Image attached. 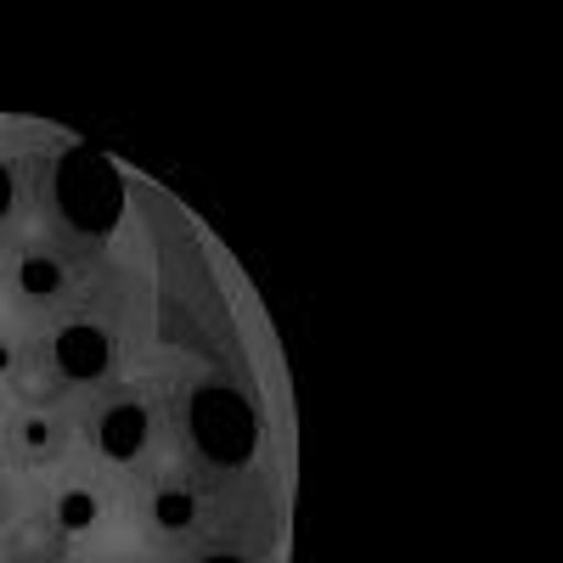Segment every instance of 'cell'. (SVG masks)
Instances as JSON below:
<instances>
[{
  "instance_id": "cell-6",
  "label": "cell",
  "mask_w": 563,
  "mask_h": 563,
  "mask_svg": "<svg viewBox=\"0 0 563 563\" xmlns=\"http://www.w3.org/2000/svg\"><path fill=\"white\" fill-rule=\"evenodd\" d=\"M97 512H102V501L90 496L85 485H68V490H57V496H52V525H57L63 536L90 530V525H97Z\"/></svg>"
},
{
  "instance_id": "cell-3",
  "label": "cell",
  "mask_w": 563,
  "mask_h": 563,
  "mask_svg": "<svg viewBox=\"0 0 563 563\" xmlns=\"http://www.w3.org/2000/svg\"><path fill=\"white\" fill-rule=\"evenodd\" d=\"M52 361L68 384H90V378H102L108 361H113V344L102 327H90V321H68L57 327V339H52Z\"/></svg>"
},
{
  "instance_id": "cell-12",
  "label": "cell",
  "mask_w": 563,
  "mask_h": 563,
  "mask_svg": "<svg viewBox=\"0 0 563 563\" xmlns=\"http://www.w3.org/2000/svg\"><path fill=\"white\" fill-rule=\"evenodd\" d=\"M12 361H18V355H12V344L0 339V378H7V372H12Z\"/></svg>"
},
{
  "instance_id": "cell-13",
  "label": "cell",
  "mask_w": 563,
  "mask_h": 563,
  "mask_svg": "<svg viewBox=\"0 0 563 563\" xmlns=\"http://www.w3.org/2000/svg\"><path fill=\"white\" fill-rule=\"evenodd\" d=\"M18 563H45V558H18Z\"/></svg>"
},
{
  "instance_id": "cell-11",
  "label": "cell",
  "mask_w": 563,
  "mask_h": 563,
  "mask_svg": "<svg viewBox=\"0 0 563 563\" xmlns=\"http://www.w3.org/2000/svg\"><path fill=\"white\" fill-rule=\"evenodd\" d=\"M198 563H249V558H243V552H203Z\"/></svg>"
},
{
  "instance_id": "cell-9",
  "label": "cell",
  "mask_w": 563,
  "mask_h": 563,
  "mask_svg": "<svg viewBox=\"0 0 563 563\" xmlns=\"http://www.w3.org/2000/svg\"><path fill=\"white\" fill-rule=\"evenodd\" d=\"M18 530V496L7 490V479H0V541H7Z\"/></svg>"
},
{
  "instance_id": "cell-10",
  "label": "cell",
  "mask_w": 563,
  "mask_h": 563,
  "mask_svg": "<svg viewBox=\"0 0 563 563\" xmlns=\"http://www.w3.org/2000/svg\"><path fill=\"white\" fill-rule=\"evenodd\" d=\"M7 214H12V169L0 164V220H7Z\"/></svg>"
},
{
  "instance_id": "cell-5",
  "label": "cell",
  "mask_w": 563,
  "mask_h": 563,
  "mask_svg": "<svg viewBox=\"0 0 563 563\" xmlns=\"http://www.w3.org/2000/svg\"><path fill=\"white\" fill-rule=\"evenodd\" d=\"M63 422L52 417V411H23V417H12V429H7V445L23 456V462H52L57 451H63Z\"/></svg>"
},
{
  "instance_id": "cell-2",
  "label": "cell",
  "mask_w": 563,
  "mask_h": 563,
  "mask_svg": "<svg viewBox=\"0 0 563 563\" xmlns=\"http://www.w3.org/2000/svg\"><path fill=\"white\" fill-rule=\"evenodd\" d=\"M186 440L214 467H243L260 445V417H254L249 395L225 389V384H203L186 400Z\"/></svg>"
},
{
  "instance_id": "cell-4",
  "label": "cell",
  "mask_w": 563,
  "mask_h": 563,
  "mask_svg": "<svg viewBox=\"0 0 563 563\" xmlns=\"http://www.w3.org/2000/svg\"><path fill=\"white\" fill-rule=\"evenodd\" d=\"M147 434H153V417H147V406H135V400H113L97 417V451L113 456V462L141 456L147 451Z\"/></svg>"
},
{
  "instance_id": "cell-1",
  "label": "cell",
  "mask_w": 563,
  "mask_h": 563,
  "mask_svg": "<svg viewBox=\"0 0 563 563\" xmlns=\"http://www.w3.org/2000/svg\"><path fill=\"white\" fill-rule=\"evenodd\" d=\"M52 198H57V214L74 231L102 238V231H113L119 214H124V180H119V169L102 153L68 147L57 158V175H52Z\"/></svg>"
},
{
  "instance_id": "cell-7",
  "label": "cell",
  "mask_w": 563,
  "mask_h": 563,
  "mask_svg": "<svg viewBox=\"0 0 563 563\" xmlns=\"http://www.w3.org/2000/svg\"><path fill=\"white\" fill-rule=\"evenodd\" d=\"M63 265L52 260V254H23L18 260V294L23 299H52V294H63Z\"/></svg>"
},
{
  "instance_id": "cell-8",
  "label": "cell",
  "mask_w": 563,
  "mask_h": 563,
  "mask_svg": "<svg viewBox=\"0 0 563 563\" xmlns=\"http://www.w3.org/2000/svg\"><path fill=\"white\" fill-rule=\"evenodd\" d=\"M192 519H198V496L186 490V485H164V490L153 496V525H158L164 536L192 530Z\"/></svg>"
}]
</instances>
